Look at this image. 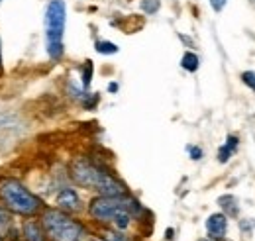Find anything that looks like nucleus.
<instances>
[{
    "mask_svg": "<svg viewBox=\"0 0 255 241\" xmlns=\"http://www.w3.org/2000/svg\"><path fill=\"white\" fill-rule=\"evenodd\" d=\"M2 71H4V65H2V43H0V75H2Z\"/></svg>",
    "mask_w": 255,
    "mask_h": 241,
    "instance_id": "412c9836",
    "label": "nucleus"
},
{
    "mask_svg": "<svg viewBox=\"0 0 255 241\" xmlns=\"http://www.w3.org/2000/svg\"><path fill=\"white\" fill-rule=\"evenodd\" d=\"M108 91L116 92V91H118V85H116V83H110V85H108Z\"/></svg>",
    "mask_w": 255,
    "mask_h": 241,
    "instance_id": "aec40b11",
    "label": "nucleus"
},
{
    "mask_svg": "<svg viewBox=\"0 0 255 241\" xmlns=\"http://www.w3.org/2000/svg\"><path fill=\"white\" fill-rule=\"evenodd\" d=\"M41 226L47 238L53 241H81L85 236L83 224H79L59 208H45L41 212Z\"/></svg>",
    "mask_w": 255,
    "mask_h": 241,
    "instance_id": "20e7f679",
    "label": "nucleus"
},
{
    "mask_svg": "<svg viewBox=\"0 0 255 241\" xmlns=\"http://www.w3.org/2000/svg\"><path fill=\"white\" fill-rule=\"evenodd\" d=\"M189 153H191V159H194V161H198L202 157V149L200 147H189Z\"/></svg>",
    "mask_w": 255,
    "mask_h": 241,
    "instance_id": "6ab92c4d",
    "label": "nucleus"
},
{
    "mask_svg": "<svg viewBox=\"0 0 255 241\" xmlns=\"http://www.w3.org/2000/svg\"><path fill=\"white\" fill-rule=\"evenodd\" d=\"M93 71H95V67H93V61H85V65H83V89H89L91 87V81H93Z\"/></svg>",
    "mask_w": 255,
    "mask_h": 241,
    "instance_id": "f8f14e48",
    "label": "nucleus"
},
{
    "mask_svg": "<svg viewBox=\"0 0 255 241\" xmlns=\"http://www.w3.org/2000/svg\"><path fill=\"white\" fill-rule=\"evenodd\" d=\"M57 208L63 212H79L81 210V198L75 188H63L57 194Z\"/></svg>",
    "mask_w": 255,
    "mask_h": 241,
    "instance_id": "0eeeda50",
    "label": "nucleus"
},
{
    "mask_svg": "<svg viewBox=\"0 0 255 241\" xmlns=\"http://www.w3.org/2000/svg\"><path fill=\"white\" fill-rule=\"evenodd\" d=\"M0 204L2 208L26 218H33L43 210V200L18 179H4L0 182Z\"/></svg>",
    "mask_w": 255,
    "mask_h": 241,
    "instance_id": "f03ea898",
    "label": "nucleus"
},
{
    "mask_svg": "<svg viewBox=\"0 0 255 241\" xmlns=\"http://www.w3.org/2000/svg\"><path fill=\"white\" fill-rule=\"evenodd\" d=\"M71 177L81 186L93 188L102 196H122L126 194V186L116 181L110 173L100 169L98 165L91 163L89 159H77L71 165Z\"/></svg>",
    "mask_w": 255,
    "mask_h": 241,
    "instance_id": "f257e3e1",
    "label": "nucleus"
},
{
    "mask_svg": "<svg viewBox=\"0 0 255 241\" xmlns=\"http://www.w3.org/2000/svg\"><path fill=\"white\" fill-rule=\"evenodd\" d=\"M95 49L96 53H100V55H114V53H118V45L112 43V41H104V39L96 41Z\"/></svg>",
    "mask_w": 255,
    "mask_h": 241,
    "instance_id": "9b49d317",
    "label": "nucleus"
},
{
    "mask_svg": "<svg viewBox=\"0 0 255 241\" xmlns=\"http://www.w3.org/2000/svg\"><path fill=\"white\" fill-rule=\"evenodd\" d=\"M159 8H161V0H141V10H143L147 16L157 14Z\"/></svg>",
    "mask_w": 255,
    "mask_h": 241,
    "instance_id": "ddd939ff",
    "label": "nucleus"
},
{
    "mask_svg": "<svg viewBox=\"0 0 255 241\" xmlns=\"http://www.w3.org/2000/svg\"><path fill=\"white\" fill-rule=\"evenodd\" d=\"M139 210H141L139 204L126 194H122V196H102L100 194L95 200H91V204H89V214L98 222H112L114 216L120 212L133 214V212Z\"/></svg>",
    "mask_w": 255,
    "mask_h": 241,
    "instance_id": "39448f33",
    "label": "nucleus"
},
{
    "mask_svg": "<svg viewBox=\"0 0 255 241\" xmlns=\"http://www.w3.org/2000/svg\"><path fill=\"white\" fill-rule=\"evenodd\" d=\"M65 24H67V6L63 0H49L43 16L45 28V49L51 61H61L65 55Z\"/></svg>",
    "mask_w": 255,
    "mask_h": 241,
    "instance_id": "7ed1b4c3",
    "label": "nucleus"
},
{
    "mask_svg": "<svg viewBox=\"0 0 255 241\" xmlns=\"http://www.w3.org/2000/svg\"><path fill=\"white\" fill-rule=\"evenodd\" d=\"M112 222L116 224L118 230H126L128 226H129V222H131V214H129V212H120V214L114 216Z\"/></svg>",
    "mask_w": 255,
    "mask_h": 241,
    "instance_id": "4468645a",
    "label": "nucleus"
},
{
    "mask_svg": "<svg viewBox=\"0 0 255 241\" xmlns=\"http://www.w3.org/2000/svg\"><path fill=\"white\" fill-rule=\"evenodd\" d=\"M10 226H12V218H10V214L6 212V208H4V210H0V238L8 234Z\"/></svg>",
    "mask_w": 255,
    "mask_h": 241,
    "instance_id": "2eb2a0df",
    "label": "nucleus"
},
{
    "mask_svg": "<svg viewBox=\"0 0 255 241\" xmlns=\"http://www.w3.org/2000/svg\"><path fill=\"white\" fill-rule=\"evenodd\" d=\"M198 241H208V240H198Z\"/></svg>",
    "mask_w": 255,
    "mask_h": 241,
    "instance_id": "5701e85b",
    "label": "nucleus"
},
{
    "mask_svg": "<svg viewBox=\"0 0 255 241\" xmlns=\"http://www.w3.org/2000/svg\"><path fill=\"white\" fill-rule=\"evenodd\" d=\"M232 155H234V149H230L228 145H222V147L218 149V161H220V163H228Z\"/></svg>",
    "mask_w": 255,
    "mask_h": 241,
    "instance_id": "dca6fc26",
    "label": "nucleus"
},
{
    "mask_svg": "<svg viewBox=\"0 0 255 241\" xmlns=\"http://www.w3.org/2000/svg\"><path fill=\"white\" fill-rule=\"evenodd\" d=\"M226 2H228V0H210V6H212L214 12H222Z\"/></svg>",
    "mask_w": 255,
    "mask_h": 241,
    "instance_id": "a211bd4d",
    "label": "nucleus"
},
{
    "mask_svg": "<svg viewBox=\"0 0 255 241\" xmlns=\"http://www.w3.org/2000/svg\"><path fill=\"white\" fill-rule=\"evenodd\" d=\"M242 81L252 89V91L255 92V73L254 71H246L244 75H242Z\"/></svg>",
    "mask_w": 255,
    "mask_h": 241,
    "instance_id": "f3484780",
    "label": "nucleus"
},
{
    "mask_svg": "<svg viewBox=\"0 0 255 241\" xmlns=\"http://www.w3.org/2000/svg\"><path fill=\"white\" fill-rule=\"evenodd\" d=\"M198 65H200V59H198V55H196V53H192V51H187V53L183 55V59H181V67H183V69H187L189 73L198 71Z\"/></svg>",
    "mask_w": 255,
    "mask_h": 241,
    "instance_id": "9d476101",
    "label": "nucleus"
},
{
    "mask_svg": "<svg viewBox=\"0 0 255 241\" xmlns=\"http://www.w3.org/2000/svg\"><path fill=\"white\" fill-rule=\"evenodd\" d=\"M22 234H24V241H45L43 226L35 220H26L22 224Z\"/></svg>",
    "mask_w": 255,
    "mask_h": 241,
    "instance_id": "6e6552de",
    "label": "nucleus"
},
{
    "mask_svg": "<svg viewBox=\"0 0 255 241\" xmlns=\"http://www.w3.org/2000/svg\"><path fill=\"white\" fill-rule=\"evenodd\" d=\"M218 204L222 206V210H226L230 216H236L238 214V198L232 196V194H224L218 198Z\"/></svg>",
    "mask_w": 255,
    "mask_h": 241,
    "instance_id": "1a4fd4ad",
    "label": "nucleus"
},
{
    "mask_svg": "<svg viewBox=\"0 0 255 241\" xmlns=\"http://www.w3.org/2000/svg\"><path fill=\"white\" fill-rule=\"evenodd\" d=\"M12 241H24V240H18V238H16V240H12Z\"/></svg>",
    "mask_w": 255,
    "mask_h": 241,
    "instance_id": "4be33fe9",
    "label": "nucleus"
},
{
    "mask_svg": "<svg viewBox=\"0 0 255 241\" xmlns=\"http://www.w3.org/2000/svg\"><path fill=\"white\" fill-rule=\"evenodd\" d=\"M226 230H228V218L226 214H210L208 220H206V232L212 240H224L226 236Z\"/></svg>",
    "mask_w": 255,
    "mask_h": 241,
    "instance_id": "423d86ee",
    "label": "nucleus"
}]
</instances>
